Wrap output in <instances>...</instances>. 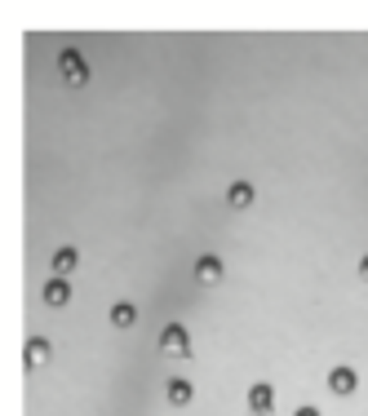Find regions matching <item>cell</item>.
<instances>
[{
    "instance_id": "6da1fadb",
    "label": "cell",
    "mask_w": 368,
    "mask_h": 416,
    "mask_svg": "<svg viewBox=\"0 0 368 416\" xmlns=\"http://www.w3.org/2000/svg\"><path fill=\"white\" fill-rule=\"evenodd\" d=\"M160 350L169 355V359H187L191 355V332L182 328V323H169L160 332Z\"/></svg>"
},
{
    "instance_id": "7a4b0ae2",
    "label": "cell",
    "mask_w": 368,
    "mask_h": 416,
    "mask_svg": "<svg viewBox=\"0 0 368 416\" xmlns=\"http://www.w3.org/2000/svg\"><path fill=\"white\" fill-rule=\"evenodd\" d=\"M58 71H62V80L67 85H89V62H85V54H76V49H67V54L58 58Z\"/></svg>"
},
{
    "instance_id": "3957f363",
    "label": "cell",
    "mask_w": 368,
    "mask_h": 416,
    "mask_svg": "<svg viewBox=\"0 0 368 416\" xmlns=\"http://www.w3.org/2000/svg\"><path fill=\"white\" fill-rule=\"evenodd\" d=\"M271 408H275V394H271L266 381H258V386L248 390V412H253V416H271Z\"/></svg>"
},
{
    "instance_id": "277c9868",
    "label": "cell",
    "mask_w": 368,
    "mask_h": 416,
    "mask_svg": "<svg viewBox=\"0 0 368 416\" xmlns=\"http://www.w3.org/2000/svg\"><path fill=\"white\" fill-rule=\"evenodd\" d=\"M355 386H360V376L350 372V368H333V372H328V390L338 394V398H346V394H355Z\"/></svg>"
},
{
    "instance_id": "5b68a950",
    "label": "cell",
    "mask_w": 368,
    "mask_h": 416,
    "mask_svg": "<svg viewBox=\"0 0 368 416\" xmlns=\"http://www.w3.org/2000/svg\"><path fill=\"white\" fill-rule=\"evenodd\" d=\"M23 359H27V368H45V363L54 359V345H49L45 337H31V341H27V355H23Z\"/></svg>"
},
{
    "instance_id": "8992f818",
    "label": "cell",
    "mask_w": 368,
    "mask_h": 416,
    "mask_svg": "<svg viewBox=\"0 0 368 416\" xmlns=\"http://www.w3.org/2000/svg\"><path fill=\"white\" fill-rule=\"evenodd\" d=\"M164 398H169L173 408H187L191 398H195V386H191V381H182V376H173L169 386H164Z\"/></svg>"
},
{
    "instance_id": "52a82bcc",
    "label": "cell",
    "mask_w": 368,
    "mask_h": 416,
    "mask_svg": "<svg viewBox=\"0 0 368 416\" xmlns=\"http://www.w3.org/2000/svg\"><path fill=\"white\" fill-rule=\"evenodd\" d=\"M76 266H80V253H76V248H58L54 261H49V271H54V279H67Z\"/></svg>"
},
{
    "instance_id": "ba28073f",
    "label": "cell",
    "mask_w": 368,
    "mask_h": 416,
    "mask_svg": "<svg viewBox=\"0 0 368 416\" xmlns=\"http://www.w3.org/2000/svg\"><path fill=\"white\" fill-rule=\"evenodd\" d=\"M195 279H200V284H217V279H222V257L205 253V257L195 261Z\"/></svg>"
},
{
    "instance_id": "9c48e42d",
    "label": "cell",
    "mask_w": 368,
    "mask_h": 416,
    "mask_svg": "<svg viewBox=\"0 0 368 416\" xmlns=\"http://www.w3.org/2000/svg\"><path fill=\"white\" fill-rule=\"evenodd\" d=\"M253 199H258V195H253V182H231V191H226V204H231V208L244 213Z\"/></svg>"
},
{
    "instance_id": "30bf717a",
    "label": "cell",
    "mask_w": 368,
    "mask_h": 416,
    "mask_svg": "<svg viewBox=\"0 0 368 416\" xmlns=\"http://www.w3.org/2000/svg\"><path fill=\"white\" fill-rule=\"evenodd\" d=\"M133 323H138V306H133V302H115L111 306V328H133Z\"/></svg>"
},
{
    "instance_id": "8fae6325",
    "label": "cell",
    "mask_w": 368,
    "mask_h": 416,
    "mask_svg": "<svg viewBox=\"0 0 368 416\" xmlns=\"http://www.w3.org/2000/svg\"><path fill=\"white\" fill-rule=\"evenodd\" d=\"M45 302H49V306H67V302H71L67 279H49V284H45Z\"/></svg>"
},
{
    "instance_id": "7c38bea8",
    "label": "cell",
    "mask_w": 368,
    "mask_h": 416,
    "mask_svg": "<svg viewBox=\"0 0 368 416\" xmlns=\"http://www.w3.org/2000/svg\"><path fill=\"white\" fill-rule=\"evenodd\" d=\"M360 279L368 284V257H360Z\"/></svg>"
},
{
    "instance_id": "4fadbf2b",
    "label": "cell",
    "mask_w": 368,
    "mask_h": 416,
    "mask_svg": "<svg viewBox=\"0 0 368 416\" xmlns=\"http://www.w3.org/2000/svg\"><path fill=\"white\" fill-rule=\"evenodd\" d=\"M293 416H320V412H315V408H297Z\"/></svg>"
}]
</instances>
